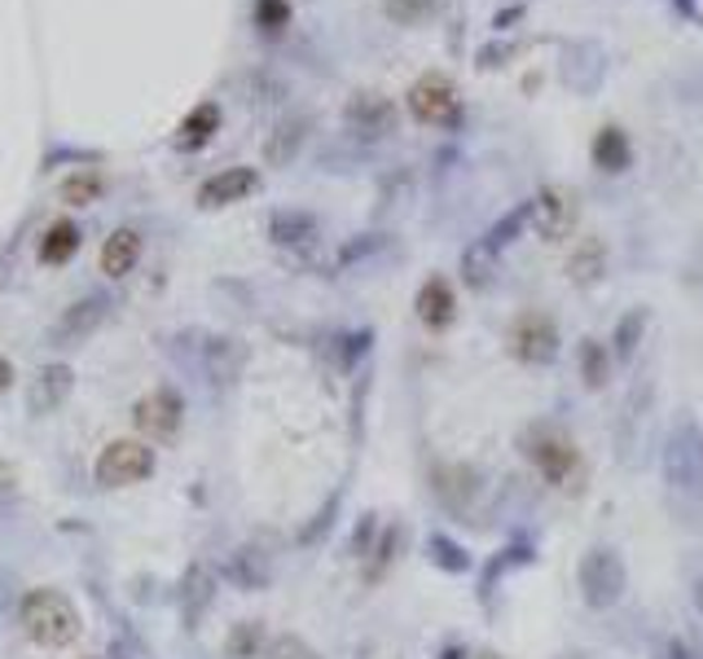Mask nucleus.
I'll use <instances>...</instances> for the list:
<instances>
[{
    "instance_id": "28",
    "label": "nucleus",
    "mask_w": 703,
    "mask_h": 659,
    "mask_svg": "<svg viewBox=\"0 0 703 659\" xmlns=\"http://www.w3.org/2000/svg\"><path fill=\"white\" fill-rule=\"evenodd\" d=\"M436 493H440L449 506H462V501H471V497H475V471H471V466H449V471L440 475Z\"/></svg>"
},
{
    "instance_id": "30",
    "label": "nucleus",
    "mask_w": 703,
    "mask_h": 659,
    "mask_svg": "<svg viewBox=\"0 0 703 659\" xmlns=\"http://www.w3.org/2000/svg\"><path fill=\"white\" fill-rule=\"evenodd\" d=\"M207 602H211V576H207V567H189V580H185V615L198 620Z\"/></svg>"
},
{
    "instance_id": "14",
    "label": "nucleus",
    "mask_w": 703,
    "mask_h": 659,
    "mask_svg": "<svg viewBox=\"0 0 703 659\" xmlns=\"http://www.w3.org/2000/svg\"><path fill=\"white\" fill-rule=\"evenodd\" d=\"M268 238H273V246H281V251H312V246L321 242V220H316L312 211L286 207V211H273Z\"/></svg>"
},
{
    "instance_id": "38",
    "label": "nucleus",
    "mask_w": 703,
    "mask_h": 659,
    "mask_svg": "<svg viewBox=\"0 0 703 659\" xmlns=\"http://www.w3.org/2000/svg\"><path fill=\"white\" fill-rule=\"evenodd\" d=\"M668 5L677 10V19H685V23H699V0H668Z\"/></svg>"
},
{
    "instance_id": "36",
    "label": "nucleus",
    "mask_w": 703,
    "mask_h": 659,
    "mask_svg": "<svg viewBox=\"0 0 703 659\" xmlns=\"http://www.w3.org/2000/svg\"><path fill=\"white\" fill-rule=\"evenodd\" d=\"M14 493H19V471L10 462H0V506L14 501Z\"/></svg>"
},
{
    "instance_id": "15",
    "label": "nucleus",
    "mask_w": 703,
    "mask_h": 659,
    "mask_svg": "<svg viewBox=\"0 0 703 659\" xmlns=\"http://www.w3.org/2000/svg\"><path fill=\"white\" fill-rule=\"evenodd\" d=\"M106 299L102 294H89V299H80L76 308H67L62 312V321L54 325V344H62V348H76V344H84L93 330L106 321Z\"/></svg>"
},
{
    "instance_id": "11",
    "label": "nucleus",
    "mask_w": 703,
    "mask_h": 659,
    "mask_svg": "<svg viewBox=\"0 0 703 659\" xmlns=\"http://www.w3.org/2000/svg\"><path fill=\"white\" fill-rule=\"evenodd\" d=\"M255 189H260V172L255 167H220L216 176H207L198 185V207L203 211L233 207V203H246Z\"/></svg>"
},
{
    "instance_id": "8",
    "label": "nucleus",
    "mask_w": 703,
    "mask_h": 659,
    "mask_svg": "<svg viewBox=\"0 0 703 659\" xmlns=\"http://www.w3.org/2000/svg\"><path fill=\"white\" fill-rule=\"evenodd\" d=\"M132 427H137L141 440H150V444L176 440L181 427H185V401H181V392H176V388H154V392H146V396L132 405Z\"/></svg>"
},
{
    "instance_id": "12",
    "label": "nucleus",
    "mask_w": 703,
    "mask_h": 659,
    "mask_svg": "<svg viewBox=\"0 0 703 659\" xmlns=\"http://www.w3.org/2000/svg\"><path fill=\"white\" fill-rule=\"evenodd\" d=\"M71 388H76V370H71V366H62V361L41 366L36 379H32V388H27V409H32V418L58 414V409L67 405Z\"/></svg>"
},
{
    "instance_id": "20",
    "label": "nucleus",
    "mask_w": 703,
    "mask_h": 659,
    "mask_svg": "<svg viewBox=\"0 0 703 659\" xmlns=\"http://www.w3.org/2000/svg\"><path fill=\"white\" fill-rule=\"evenodd\" d=\"M576 366H580V379H585V388L589 392H602L607 383H611V348L602 344V339H580V348H576Z\"/></svg>"
},
{
    "instance_id": "35",
    "label": "nucleus",
    "mask_w": 703,
    "mask_h": 659,
    "mask_svg": "<svg viewBox=\"0 0 703 659\" xmlns=\"http://www.w3.org/2000/svg\"><path fill=\"white\" fill-rule=\"evenodd\" d=\"M519 54V45L515 41H493V45H484L480 49V67H502L506 58H515Z\"/></svg>"
},
{
    "instance_id": "40",
    "label": "nucleus",
    "mask_w": 703,
    "mask_h": 659,
    "mask_svg": "<svg viewBox=\"0 0 703 659\" xmlns=\"http://www.w3.org/2000/svg\"><path fill=\"white\" fill-rule=\"evenodd\" d=\"M694 606H699V615H703V576L694 580Z\"/></svg>"
},
{
    "instance_id": "17",
    "label": "nucleus",
    "mask_w": 703,
    "mask_h": 659,
    "mask_svg": "<svg viewBox=\"0 0 703 659\" xmlns=\"http://www.w3.org/2000/svg\"><path fill=\"white\" fill-rule=\"evenodd\" d=\"M607 259H611V251H607V242L602 238H580L576 246H572V255H567V281L572 286H580V290H589V286H598L602 277H607Z\"/></svg>"
},
{
    "instance_id": "18",
    "label": "nucleus",
    "mask_w": 703,
    "mask_h": 659,
    "mask_svg": "<svg viewBox=\"0 0 703 659\" xmlns=\"http://www.w3.org/2000/svg\"><path fill=\"white\" fill-rule=\"evenodd\" d=\"M589 159H593V167L607 172V176L629 172V167H633V141H629V132L615 128V124L598 128V137H593V146H589Z\"/></svg>"
},
{
    "instance_id": "1",
    "label": "nucleus",
    "mask_w": 703,
    "mask_h": 659,
    "mask_svg": "<svg viewBox=\"0 0 703 659\" xmlns=\"http://www.w3.org/2000/svg\"><path fill=\"white\" fill-rule=\"evenodd\" d=\"M19 624L45 650H62V646H71L80 637V611L58 589H32L23 598V606H19Z\"/></svg>"
},
{
    "instance_id": "22",
    "label": "nucleus",
    "mask_w": 703,
    "mask_h": 659,
    "mask_svg": "<svg viewBox=\"0 0 703 659\" xmlns=\"http://www.w3.org/2000/svg\"><path fill=\"white\" fill-rule=\"evenodd\" d=\"M493 273H497V246H493L488 238L471 242V246L462 251V277H466V286H471V290H488V286H493Z\"/></svg>"
},
{
    "instance_id": "26",
    "label": "nucleus",
    "mask_w": 703,
    "mask_h": 659,
    "mask_svg": "<svg viewBox=\"0 0 703 659\" xmlns=\"http://www.w3.org/2000/svg\"><path fill=\"white\" fill-rule=\"evenodd\" d=\"M383 14L396 27H423L427 19H436V0H383Z\"/></svg>"
},
{
    "instance_id": "24",
    "label": "nucleus",
    "mask_w": 703,
    "mask_h": 659,
    "mask_svg": "<svg viewBox=\"0 0 703 659\" xmlns=\"http://www.w3.org/2000/svg\"><path fill=\"white\" fill-rule=\"evenodd\" d=\"M76 251H80V224H71V220H58V224L41 238V264H49V268L71 264Z\"/></svg>"
},
{
    "instance_id": "9",
    "label": "nucleus",
    "mask_w": 703,
    "mask_h": 659,
    "mask_svg": "<svg viewBox=\"0 0 703 659\" xmlns=\"http://www.w3.org/2000/svg\"><path fill=\"white\" fill-rule=\"evenodd\" d=\"M580 220V203L567 185H545L532 198V229L541 242H567Z\"/></svg>"
},
{
    "instance_id": "7",
    "label": "nucleus",
    "mask_w": 703,
    "mask_h": 659,
    "mask_svg": "<svg viewBox=\"0 0 703 659\" xmlns=\"http://www.w3.org/2000/svg\"><path fill=\"white\" fill-rule=\"evenodd\" d=\"M664 475L677 493H699L703 488V431L699 423L681 418L668 436V449H664Z\"/></svg>"
},
{
    "instance_id": "31",
    "label": "nucleus",
    "mask_w": 703,
    "mask_h": 659,
    "mask_svg": "<svg viewBox=\"0 0 703 659\" xmlns=\"http://www.w3.org/2000/svg\"><path fill=\"white\" fill-rule=\"evenodd\" d=\"M427 550H431V558H436V563H440V567H445V571H453V576H458V571H466V567H471V558H466V554H462V545H458V541H449V536H445V532H436V536H431V545H427Z\"/></svg>"
},
{
    "instance_id": "5",
    "label": "nucleus",
    "mask_w": 703,
    "mask_h": 659,
    "mask_svg": "<svg viewBox=\"0 0 703 659\" xmlns=\"http://www.w3.org/2000/svg\"><path fill=\"white\" fill-rule=\"evenodd\" d=\"M154 466H159V458H154L150 440L137 436V440H111V444L102 449L93 475H97L102 488H132V484L150 479Z\"/></svg>"
},
{
    "instance_id": "19",
    "label": "nucleus",
    "mask_w": 703,
    "mask_h": 659,
    "mask_svg": "<svg viewBox=\"0 0 703 659\" xmlns=\"http://www.w3.org/2000/svg\"><path fill=\"white\" fill-rule=\"evenodd\" d=\"M216 132H220V106H216V102H198V106L181 119V128H176V150L194 154V150L211 146Z\"/></svg>"
},
{
    "instance_id": "4",
    "label": "nucleus",
    "mask_w": 703,
    "mask_h": 659,
    "mask_svg": "<svg viewBox=\"0 0 703 659\" xmlns=\"http://www.w3.org/2000/svg\"><path fill=\"white\" fill-rule=\"evenodd\" d=\"M506 339H510L515 361H523V366H554L558 352H563L558 325H554V316L541 312V308H523V312L510 321V335H506Z\"/></svg>"
},
{
    "instance_id": "23",
    "label": "nucleus",
    "mask_w": 703,
    "mask_h": 659,
    "mask_svg": "<svg viewBox=\"0 0 703 659\" xmlns=\"http://www.w3.org/2000/svg\"><path fill=\"white\" fill-rule=\"evenodd\" d=\"M268 650V633L260 620H238L224 637V659H264Z\"/></svg>"
},
{
    "instance_id": "10",
    "label": "nucleus",
    "mask_w": 703,
    "mask_h": 659,
    "mask_svg": "<svg viewBox=\"0 0 703 659\" xmlns=\"http://www.w3.org/2000/svg\"><path fill=\"white\" fill-rule=\"evenodd\" d=\"M396 102L383 97V93H352L347 106H343V124L352 137H361V141H383L396 132Z\"/></svg>"
},
{
    "instance_id": "3",
    "label": "nucleus",
    "mask_w": 703,
    "mask_h": 659,
    "mask_svg": "<svg viewBox=\"0 0 703 659\" xmlns=\"http://www.w3.org/2000/svg\"><path fill=\"white\" fill-rule=\"evenodd\" d=\"M405 106H410V115H414L418 124H427V128H449V132L462 128V97H458V84H453L445 71L418 76V80L410 84V93H405Z\"/></svg>"
},
{
    "instance_id": "21",
    "label": "nucleus",
    "mask_w": 703,
    "mask_h": 659,
    "mask_svg": "<svg viewBox=\"0 0 703 659\" xmlns=\"http://www.w3.org/2000/svg\"><path fill=\"white\" fill-rule=\"evenodd\" d=\"M303 137H308V119H303V115H299V119H286V124H277V128H273V137L264 141V159H268L273 167H286V163L299 154Z\"/></svg>"
},
{
    "instance_id": "32",
    "label": "nucleus",
    "mask_w": 703,
    "mask_h": 659,
    "mask_svg": "<svg viewBox=\"0 0 703 659\" xmlns=\"http://www.w3.org/2000/svg\"><path fill=\"white\" fill-rule=\"evenodd\" d=\"M97 194H102V176H97V172H80V176H71V181L62 185V198H67L71 207H89Z\"/></svg>"
},
{
    "instance_id": "27",
    "label": "nucleus",
    "mask_w": 703,
    "mask_h": 659,
    "mask_svg": "<svg viewBox=\"0 0 703 659\" xmlns=\"http://www.w3.org/2000/svg\"><path fill=\"white\" fill-rule=\"evenodd\" d=\"M523 224H532V203H519V207H510V211H506V216H502V220H497V224H493L484 238H488V242L502 251V246H510V242L523 233Z\"/></svg>"
},
{
    "instance_id": "34",
    "label": "nucleus",
    "mask_w": 703,
    "mask_h": 659,
    "mask_svg": "<svg viewBox=\"0 0 703 659\" xmlns=\"http://www.w3.org/2000/svg\"><path fill=\"white\" fill-rule=\"evenodd\" d=\"M264 659H316V650H312L299 633H281V637H273V641H268Z\"/></svg>"
},
{
    "instance_id": "13",
    "label": "nucleus",
    "mask_w": 703,
    "mask_h": 659,
    "mask_svg": "<svg viewBox=\"0 0 703 659\" xmlns=\"http://www.w3.org/2000/svg\"><path fill=\"white\" fill-rule=\"evenodd\" d=\"M414 312H418V321L431 330V335H445V330L458 321V294H453V286H449V277H440V273H431L423 286H418V299H414Z\"/></svg>"
},
{
    "instance_id": "6",
    "label": "nucleus",
    "mask_w": 703,
    "mask_h": 659,
    "mask_svg": "<svg viewBox=\"0 0 703 659\" xmlns=\"http://www.w3.org/2000/svg\"><path fill=\"white\" fill-rule=\"evenodd\" d=\"M576 585H580V598H585L593 611H607V606H615V602L624 598L629 571H624V563H620L615 550L593 545V550L580 558V567H576Z\"/></svg>"
},
{
    "instance_id": "37",
    "label": "nucleus",
    "mask_w": 703,
    "mask_h": 659,
    "mask_svg": "<svg viewBox=\"0 0 703 659\" xmlns=\"http://www.w3.org/2000/svg\"><path fill=\"white\" fill-rule=\"evenodd\" d=\"M523 14H528V10H523V5H510V10H502V14H497V19H493V27H497V32H510V23H519V19H523Z\"/></svg>"
},
{
    "instance_id": "25",
    "label": "nucleus",
    "mask_w": 703,
    "mask_h": 659,
    "mask_svg": "<svg viewBox=\"0 0 703 659\" xmlns=\"http://www.w3.org/2000/svg\"><path fill=\"white\" fill-rule=\"evenodd\" d=\"M642 335H646V308H629V312L620 316V325H615V335H611L615 357H620V361H629V357L637 352Z\"/></svg>"
},
{
    "instance_id": "41",
    "label": "nucleus",
    "mask_w": 703,
    "mask_h": 659,
    "mask_svg": "<svg viewBox=\"0 0 703 659\" xmlns=\"http://www.w3.org/2000/svg\"><path fill=\"white\" fill-rule=\"evenodd\" d=\"M475 659H502V655H497V650H480Z\"/></svg>"
},
{
    "instance_id": "33",
    "label": "nucleus",
    "mask_w": 703,
    "mask_h": 659,
    "mask_svg": "<svg viewBox=\"0 0 703 659\" xmlns=\"http://www.w3.org/2000/svg\"><path fill=\"white\" fill-rule=\"evenodd\" d=\"M290 0H255V27H264V32H281V27H290Z\"/></svg>"
},
{
    "instance_id": "16",
    "label": "nucleus",
    "mask_w": 703,
    "mask_h": 659,
    "mask_svg": "<svg viewBox=\"0 0 703 659\" xmlns=\"http://www.w3.org/2000/svg\"><path fill=\"white\" fill-rule=\"evenodd\" d=\"M141 251H146V238H141V229H132V224H119L106 242H102V273L111 277V281H124L137 264H141Z\"/></svg>"
},
{
    "instance_id": "29",
    "label": "nucleus",
    "mask_w": 703,
    "mask_h": 659,
    "mask_svg": "<svg viewBox=\"0 0 703 659\" xmlns=\"http://www.w3.org/2000/svg\"><path fill=\"white\" fill-rule=\"evenodd\" d=\"M396 550H401V528H388V532H383V541L370 550V554H374V558H370V567H366V580H370V585L388 576V567H392V558H396Z\"/></svg>"
},
{
    "instance_id": "39",
    "label": "nucleus",
    "mask_w": 703,
    "mask_h": 659,
    "mask_svg": "<svg viewBox=\"0 0 703 659\" xmlns=\"http://www.w3.org/2000/svg\"><path fill=\"white\" fill-rule=\"evenodd\" d=\"M10 383H14V366H10L5 357H0V392H5Z\"/></svg>"
},
{
    "instance_id": "2",
    "label": "nucleus",
    "mask_w": 703,
    "mask_h": 659,
    "mask_svg": "<svg viewBox=\"0 0 703 659\" xmlns=\"http://www.w3.org/2000/svg\"><path fill=\"white\" fill-rule=\"evenodd\" d=\"M519 449H523V458L532 462V471L550 484V488H572L576 479H580V449H576V440L567 436V431H558V427H550V423H541V427H528L523 431V440H519Z\"/></svg>"
}]
</instances>
